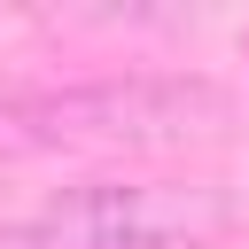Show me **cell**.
Returning <instances> with one entry per match:
<instances>
[{"instance_id":"6da1fadb","label":"cell","mask_w":249,"mask_h":249,"mask_svg":"<svg viewBox=\"0 0 249 249\" xmlns=\"http://www.w3.org/2000/svg\"><path fill=\"white\" fill-rule=\"evenodd\" d=\"M0 124L39 148H101V156H187L226 140L233 93L202 70H117L70 86H0Z\"/></svg>"},{"instance_id":"7a4b0ae2","label":"cell","mask_w":249,"mask_h":249,"mask_svg":"<svg viewBox=\"0 0 249 249\" xmlns=\"http://www.w3.org/2000/svg\"><path fill=\"white\" fill-rule=\"evenodd\" d=\"M233 202L202 179H78L0 218V249H218Z\"/></svg>"}]
</instances>
